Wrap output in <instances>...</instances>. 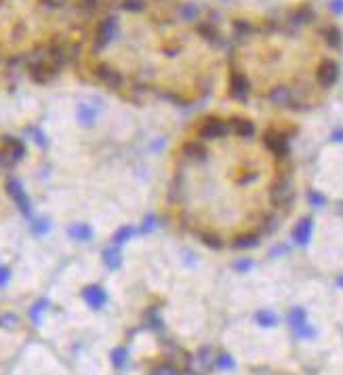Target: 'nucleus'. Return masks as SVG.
<instances>
[{"instance_id": "f257e3e1", "label": "nucleus", "mask_w": 343, "mask_h": 375, "mask_svg": "<svg viewBox=\"0 0 343 375\" xmlns=\"http://www.w3.org/2000/svg\"><path fill=\"white\" fill-rule=\"evenodd\" d=\"M28 72H30V78H32L34 83L45 85V83H51L53 81L55 74L59 72V68L49 59L47 49H45V53H34L28 59Z\"/></svg>"}, {"instance_id": "f03ea898", "label": "nucleus", "mask_w": 343, "mask_h": 375, "mask_svg": "<svg viewBox=\"0 0 343 375\" xmlns=\"http://www.w3.org/2000/svg\"><path fill=\"white\" fill-rule=\"evenodd\" d=\"M118 36V19L114 15L106 17L102 24H99L97 32H95V43H93V51L99 53L102 49H106L114 38Z\"/></svg>"}, {"instance_id": "7ed1b4c3", "label": "nucleus", "mask_w": 343, "mask_h": 375, "mask_svg": "<svg viewBox=\"0 0 343 375\" xmlns=\"http://www.w3.org/2000/svg\"><path fill=\"white\" fill-rule=\"evenodd\" d=\"M226 133H230V121L224 118H207V121L198 127V140H219Z\"/></svg>"}, {"instance_id": "20e7f679", "label": "nucleus", "mask_w": 343, "mask_h": 375, "mask_svg": "<svg viewBox=\"0 0 343 375\" xmlns=\"http://www.w3.org/2000/svg\"><path fill=\"white\" fill-rule=\"evenodd\" d=\"M93 76L97 78L99 83H104L106 87H110V89H120L125 85V76L120 74L116 68L108 66V64H97L93 68Z\"/></svg>"}, {"instance_id": "39448f33", "label": "nucleus", "mask_w": 343, "mask_h": 375, "mask_svg": "<svg viewBox=\"0 0 343 375\" xmlns=\"http://www.w3.org/2000/svg\"><path fill=\"white\" fill-rule=\"evenodd\" d=\"M289 323H291V327L295 329L297 338L312 340L314 335H316V331L306 323V312H304V308H293L291 314H289Z\"/></svg>"}, {"instance_id": "423d86ee", "label": "nucleus", "mask_w": 343, "mask_h": 375, "mask_svg": "<svg viewBox=\"0 0 343 375\" xmlns=\"http://www.w3.org/2000/svg\"><path fill=\"white\" fill-rule=\"evenodd\" d=\"M249 93H251V85H249V78L234 70L232 76H230V95L234 100H240V102H247L249 100Z\"/></svg>"}, {"instance_id": "0eeeda50", "label": "nucleus", "mask_w": 343, "mask_h": 375, "mask_svg": "<svg viewBox=\"0 0 343 375\" xmlns=\"http://www.w3.org/2000/svg\"><path fill=\"white\" fill-rule=\"evenodd\" d=\"M7 192H9V196L13 199V203L17 205V209L22 211L26 217H30L32 215V207H30V199H28V194L24 192L22 184H19L17 180H11L7 184Z\"/></svg>"}, {"instance_id": "6e6552de", "label": "nucleus", "mask_w": 343, "mask_h": 375, "mask_svg": "<svg viewBox=\"0 0 343 375\" xmlns=\"http://www.w3.org/2000/svg\"><path fill=\"white\" fill-rule=\"evenodd\" d=\"M337 76H339V68H337V64L333 62V59H325L316 70V81H318L320 87H325V89L335 85Z\"/></svg>"}, {"instance_id": "1a4fd4ad", "label": "nucleus", "mask_w": 343, "mask_h": 375, "mask_svg": "<svg viewBox=\"0 0 343 375\" xmlns=\"http://www.w3.org/2000/svg\"><path fill=\"white\" fill-rule=\"evenodd\" d=\"M266 146L278 156V159H285V156H289V140H287L285 133H278V131L266 133Z\"/></svg>"}, {"instance_id": "9d476101", "label": "nucleus", "mask_w": 343, "mask_h": 375, "mask_svg": "<svg viewBox=\"0 0 343 375\" xmlns=\"http://www.w3.org/2000/svg\"><path fill=\"white\" fill-rule=\"evenodd\" d=\"M272 201L276 205H285V203H291L293 201V186H291V180L285 175L272 186Z\"/></svg>"}, {"instance_id": "9b49d317", "label": "nucleus", "mask_w": 343, "mask_h": 375, "mask_svg": "<svg viewBox=\"0 0 343 375\" xmlns=\"http://www.w3.org/2000/svg\"><path fill=\"white\" fill-rule=\"evenodd\" d=\"M270 100H272L276 106L297 108V95H295V91L289 89V87H276V89L270 93Z\"/></svg>"}, {"instance_id": "f8f14e48", "label": "nucleus", "mask_w": 343, "mask_h": 375, "mask_svg": "<svg viewBox=\"0 0 343 375\" xmlns=\"http://www.w3.org/2000/svg\"><path fill=\"white\" fill-rule=\"evenodd\" d=\"M83 298H85V302H87L91 308H95V310H99V308H102V306L108 302L106 291H104L102 287H97V285L87 287V289L83 291Z\"/></svg>"}, {"instance_id": "ddd939ff", "label": "nucleus", "mask_w": 343, "mask_h": 375, "mask_svg": "<svg viewBox=\"0 0 343 375\" xmlns=\"http://www.w3.org/2000/svg\"><path fill=\"white\" fill-rule=\"evenodd\" d=\"M314 11L310 9V7H301V9H297V11H293L291 15H289V26H293V28H297V26H304V24H312L314 22Z\"/></svg>"}, {"instance_id": "4468645a", "label": "nucleus", "mask_w": 343, "mask_h": 375, "mask_svg": "<svg viewBox=\"0 0 343 375\" xmlns=\"http://www.w3.org/2000/svg\"><path fill=\"white\" fill-rule=\"evenodd\" d=\"M293 236H295L297 245H308L310 236H312V220H304V222H299V224H297V228H295V232H293Z\"/></svg>"}, {"instance_id": "2eb2a0df", "label": "nucleus", "mask_w": 343, "mask_h": 375, "mask_svg": "<svg viewBox=\"0 0 343 375\" xmlns=\"http://www.w3.org/2000/svg\"><path fill=\"white\" fill-rule=\"evenodd\" d=\"M230 131H232V133H238V135L249 137V135H253L255 127H253V123H251V121H247V118H232V121H230Z\"/></svg>"}, {"instance_id": "dca6fc26", "label": "nucleus", "mask_w": 343, "mask_h": 375, "mask_svg": "<svg viewBox=\"0 0 343 375\" xmlns=\"http://www.w3.org/2000/svg\"><path fill=\"white\" fill-rule=\"evenodd\" d=\"M198 13H200L198 7H196V5H190V3L177 7V17L184 19V22H196V19H198Z\"/></svg>"}, {"instance_id": "f3484780", "label": "nucleus", "mask_w": 343, "mask_h": 375, "mask_svg": "<svg viewBox=\"0 0 343 375\" xmlns=\"http://www.w3.org/2000/svg\"><path fill=\"white\" fill-rule=\"evenodd\" d=\"M104 262L110 270H118L120 266H123V255H120L118 249H106L104 251Z\"/></svg>"}, {"instance_id": "a211bd4d", "label": "nucleus", "mask_w": 343, "mask_h": 375, "mask_svg": "<svg viewBox=\"0 0 343 375\" xmlns=\"http://www.w3.org/2000/svg\"><path fill=\"white\" fill-rule=\"evenodd\" d=\"M70 236H72V239H76V241L87 243V241H91L93 230H91L89 226H85V224H74V226L70 228Z\"/></svg>"}, {"instance_id": "6ab92c4d", "label": "nucleus", "mask_w": 343, "mask_h": 375, "mask_svg": "<svg viewBox=\"0 0 343 375\" xmlns=\"http://www.w3.org/2000/svg\"><path fill=\"white\" fill-rule=\"evenodd\" d=\"M95 110L91 108V106H87V104H80L78 106V121H80V125H85V127H91L93 123H95Z\"/></svg>"}, {"instance_id": "aec40b11", "label": "nucleus", "mask_w": 343, "mask_h": 375, "mask_svg": "<svg viewBox=\"0 0 343 375\" xmlns=\"http://www.w3.org/2000/svg\"><path fill=\"white\" fill-rule=\"evenodd\" d=\"M322 34H325V41H327L333 49H339V47H341V32H339V28L329 26V28L322 30Z\"/></svg>"}, {"instance_id": "412c9836", "label": "nucleus", "mask_w": 343, "mask_h": 375, "mask_svg": "<svg viewBox=\"0 0 343 375\" xmlns=\"http://www.w3.org/2000/svg\"><path fill=\"white\" fill-rule=\"evenodd\" d=\"M259 243V232H255V234H242L240 239L234 243V247H238V249H249V247H255Z\"/></svg>"}, {"instance_id": "4be33fe9", "label": "nucleus", "mask_w": 343, "mask_h": 375, "mask_svg": "<svg viewBox=\"0 0 343 375\" xmlns=\"http://www.w3.org/2000/svg\"><path fill=\"white\" fill-rule=\"evenodd\" d=\"M47 306H49L47 300H38V302L32 306V310H30V319H32L34 325H40V317H43V312L47 310Z\"/></svg>"}, {"instance_id": "5701e85b", "label": "nucleus", "mask_w": 343, "mask_h": 375, "mask_svg": "<svg viewBox=\"0 0 343 375\" xmlns=\"http://www.w3.org/2000/svg\"><path fill=\"white\" fill-rule=\"evenodd\" d=\"M198 34L203 36V38H207V41H219V32L213 28V24H198Z\"/></svg>"}, {"instance_id": "b1692460", "label": "nucleus", "mask_w": 343, "mask_h": 375, "mask_svg": "<svg viewBox=\"0 0 343 375\" xmlns=\"http://www.w3.org/2000/svg\"><path fill=\"white\" fill-rule=\"evenodd\" d=\"M257 323H259L261 327H274V325L278 323V319H276L274 312H270V310H261V312H257Z\"/></svg>"}, {"instance_id": "393cba45", "label": "nucleus", "mask_w": 343, "mask_h": 375, "mask_svg": "<svg viewBox=\"0 0 343 375\" xmlns=\"http://www.w3.org/2000/svg\"><path fill=\"white\" fill-rule=\"evenodd\" d=\"M123 9L129 13H141L148 9V0H123Z\"/></svg>"}, {"instance_id": "a878e982", "label": "nucleus", "mask_w": 343, "mask_h": 375, "mask_svg": "<svg viewBox=\"0 0 343 375\" xmlns=\"http://www.w3.org/2000/svg\"><path fill=\"white\" fill-rule=\"evenodd\" d=\"M112 365H114L116 369H123V367L127 365V350H125V348H116V350L112 352Z\"/></svg>"}, {"instance_id": "bb28decb", "label": "nucleus", "mask_w": 343, "mask_h": 375, "mask_svg": "<svg viewBox=\"0 0 343 375\" xmlns=\"http://www.w3.org/2000/svg\"><path fill=\"white\" fill-rule=\"evenodd\" d=\"M135 234V230L131 228V226H125V228H120L116 234H114V245H123L125 241H129L131 236Z\"/></svg>"}, {"instance_id": "cd10ccee", "label": "nucleus", "mask_w": 343, "mask_h": 375, "mask_svg": "<svg viewBox=\"0 0 343 375\" xmlns=\"http://www.w3.org/2000/svg\"><path fill=\"white\" fill-rule=\"evenodd\" d=\"M32 230H34V234H47L51 230V224H49V220H36V222H32Z\"/></svg>"}, {"instance_id": "c85d7f7f", "label": "nucleus", "mask_w": 343, "mask_h": 375, "mask_svg": "<svg viewBox=\"0 0 343 375\" xmlns=\"http://www.w3.org/2000/svg\"><path fill=\"white\" fill-rule=\"evenodd\" d=\"M217 367L219 369H234V359L230 357V354H221V357L217 359Z\"/></svg>"}, {"instance_id": "c756f323", "label": "nucleus", "mask_w": 343, "mask_h": 375, "mask_svg": "<svg viewBox=\"0 0 343 375\" xmlns=\"http://www.w3.org/2000/svg\"><path fill=\"white\" fill-rule=\"evenodd\" d=\"M9 281H11V270L0 266V287H7Z\"/></svg>"}, {"instance_id": "7c9ffc66", "label": "nucleus", "mask_w": 343, "mask_h": 375, "mask_svg": "<svg viewBox=\"0 0 343 375\" xmlns=\"http://www.w3.org/2000/svg\"><path fill=\"white\" fill-rule=\"evenodd\" d=\"M99 3H102V0H80V7L87 9V11H95L99 7Z\"/></svg>"}, {"instance_id": "2f4dec72", "label": "nucleus", "mask_w": 343, "mask_h": 375, "mask_svg": "<svg viewBox=\"0 0 343 375\" xmlns=\"http://www.w3.org/2000/svg\"><path fill=\"white\" fill-rule=\"evenodd\" d=\"M310 201H312L314 207H322L325 205V196H320L318 192H310Z\"/></svg>"}, {"instance_id": "473e14b6", "label": "nucleus", "mask_w": 343, "mask_h": 375, "mask_svg": "<svg viewBox=\"0 0 343 375\" xmlns=\"http://www.w3.org/2000/svg\"><path fill=\"white\" fill-rule=\"evenodd\" d=\"M251 266H253L251 260H240V262H236V270H238V272H247Z\"/></svg>"}, {"instance_id": "72a5a7b5", "label": "nucleus", "mask_w": 343, "mask_h": 375, "mask_svg": "<svg viewBox=\"0 0 343 375\" xmlns=\"http://www.w3.org/2000/svg\"><path fill=\"white\" fill-rule=\"evenodd\" d=\"M32 133H34V140H36V144H40V146H47V140H45L43 131H38V129H32Z\"/></svg>"}, {"instance_id": "f704fd0d", "label": "nucleus", "mask_w": 343, "mask_h": 375, "mask_svg": "<svg viewBox=\"0 0 343 375\" xmlns=\"http://www.w3.org/2000/svg\"><path fill=\"white\" fill-rule=\"evenodd\" d=\"M331 9H333V13L343 15V0H333V3H331Z\"/></svg>"}, {"instance_id": "c9c22d12", "label": "nucleus", "mask_w": 343, "mask_h": 375, "mask_svg": "<svg viewBox=\"0 0 343 375\" xmlns=\"http://www.w3.org/2000/svg\"><path fill=\"white\" fill-rule=\"evenodd\" d=\"M43 5L49 7V9H59L64 5V0H43Z\"/></svg>"}, {"instance_id": "e433bc0d", "label": "nucleus", "mask_w": 343, "mask_h": 375, "mask_svg": "<svg viewBox=\"0 0 343 375\" xmlns=\"http://www.w3.org/2000/svg\"><path fill=\"white\" fill-rule=\"evenodd\" d=\"M156 375H175V369H173V367H169V365H165V367L156 369Z\"/></svg>"}, {"instance_id": "4c0bfd02", "label": "nucleus", "mask_w": 343, "mask_h": 375, "mask_svg": "<svg viewBox=\"0 0 343 375\" xmlns=\"http://www.w3.org/2000/svg\"><path fill=\"white\" fill-rule=\"evenodd\" d=\"M17 319L13 317V314H5V317H0V325H13Z\"/></svg>"}, {"instance_id": "58836bf2", "label": "nucleus", "mask_w": 343, "mask_h": 375, "mask_svg": "<svg viewBox=\"0 0 343 375\" xmlns=\"http://www.w3.org/2000/svg\"><path fill=\"white\" fill-rule=\"evenodd\" d=\"M154 226H156V220H154V217L150 215L148 220H146V224H144V232H150V230H154Z\"/></svg>"}, {"instance_id": "ea45409f", "label": "nucleus", "mask_w": 343, "mask_h": 375, "mask_svg": "<svg viewBox=\"0 0 343 375\" xmlns=\"http://www.w3.org/2000/svg\"><path fill=\"white\" fill-rule=\"evenodd\" d=\"M333 140H335V142H343V131H337V133L333 135Z\"/></svg>"}, {"instance_id": "a19ab883", "label": "nucleus", "mask_w": 343, "mask_h": 375, "mask_svg": "<svg viewBox=\"0 0 343 375\" xmlns=\"http://www.w3.org/2000/svg\"><path fill=\"white\" fill-rule=\"evenodd\" d=\"M337 285H339V287H343V276H339V279H337Z\"/></svg>"}]
</instances>
